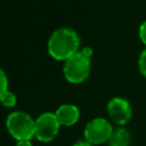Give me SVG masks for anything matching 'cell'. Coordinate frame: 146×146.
I'll return each instance as SVG.
<instances>
[{
  "mask_svg": "<svg viewBox=\"0 0 146 146\" xmlns=\"http://www.w3.org/2000/svg\"><path fill=\"white\" fill-rule=\"evenodd\" d=\"M6 128L9 135L17 141L31 140V138L34 137L35 120L23 111H15L7 116Z\"/></svg>",
  "mask_w": 146,
  "mask_h": 146,
  "instance_id": "cell-2",
  "label": "cell"
},
{
  "mask_svg": "<svg viewBox=\"0 0 146 146\" xmlns=\"http://www.w3.org/2000/svg\"><path fill=\"white\" fill-rule=\"evenodd\" d=\"M55 115L60 125L71 127L79 121L80 111L73 104H63L56 110Z\"/></svg>",
  "mask_w": 146,
  "mask_h": 146,
  "instance_id": "cell-7",
  "label": "cell"
},
{
  "mask_svg": "<svg viewBox=\"0 0 146 146\" xmlns=\"http://www.w3.org/2000/svg\"><path fill=\"white\" fill-rule=\"evenodd\" d=\"M138 68L139 72L141 73V75H144L146 78V48L141 51L139 59H138Z\"/></svg>",
  "mask_w": 146,
  "mask_h": 146,
  "instance_id": "cell-10",
  "label": "cell"
},
{
  "mask_svg": "<svg viewBox=\"0 0 146 146\" xmlns=\"http://www.w3.org/2000/svg\"><path fill=\"white\" fill-rule=\"evenodd\" d=\"M112 132H113V127L106 119L96 117L87 123L83 135H84V140L95 146L108 141Z\"/></svg>",
  "mask_w": 146,
  "mask_h": 146,
  "instance_id": "cell-5",
  "label": "cell"
},
{
  "mask_svg": "<svg viewBox=\"0 0 146 146\" xmlns=\"http://www.w3.org/2000/svg\"><path fill=\"white\" fill-rule=\"evenodd\" d=\"M7 90H8V78L5 71L0 67V97Z\"/></svg>",
  "mask_w": 146,
  "mask_h": 146,
  "instance_id": "cell-11",
  "label": "cell"
},
{
  "mask_svg": "<svg viewBox=\"0 0 146 146\" xmlns=\"http://www.w3.org/2000/svg\"><path fill=\"white\" fill-rule=\"evenodd\" d=\"M82 52H83V55H86L87 57H91V55H92V49L91 48H89V47H84L82 50H81Z\"/></svg>",
  "mask_w": 146,
  "mask_h": 146,
  "instance_id": "cell-13",
  "label": "cell"
},
{
  "mask_svg": "<svg viewBox=\"0 0 146 146\" xmlns=\"http://www.w3.org/2000/svg\"><path fill=\"white\" fill-rule=\"evenodd\" d=\"M90 58L83 55L82 51H78L64 62L63 73L68 82L78 84L87 80L90 74Z\"/></svg>",
  "mask_w": 146,
  "mask_h": 146,
  "instance_id": "cell-3",
  "label": "cell"
},
{
  "mask_svg": "<svg viewBox=\"0 0 146 146\" xmlns=\"http://www.w3.org/2000/svg\"><path fill=\"white\" fill-rule=\"evenodd\" d=\"M15 146H33V145L30 140H19V141L16 143Z\"/></svg>",
  "mask_w": 146,
  "mask_h": 146,
  "instance_id": "cell-14",
  "label": "cell"
},
{
  "mask_svg": "<svg viewBox=\"0 0 146 146\" xmlns=\"http://www.w3.org/2000/svg\"><path fill=\"white\" fill-rule=\"evenodd\" d=\"M80 38L68 27H62L51 33L48 40V52L56 60H66L79 51Z\"/></svg>",
  "mask_w": 146,
  "mask_h": 146,
  "instance_id": "cell-1",
  "label": "cell"
},
{
  "mask_svg": "<svg viewBox=\"0 0 146 146\" xmlns=\"http://www.w3.org/2000/svg\"><path fill=\"white\" fill-rule=\"evenodd\" d=\"M108 143H110V146H129L130 133L123 127L113 129V132L110 137Z\"/></svg>",
  "mask_w": 146,
  "mask_h": 146,
  "instance_id": "cell-8",
  "label": "cell"
},
{
  "mask_svg": "<svg viewBox=\"0 0 146 146\" xmlns=\"http://www.w3.org/2000/svg\"><path fill=\"white\" fill-rule=\"evenodd\" d=\"M72 146H94L92 144H90V143H88V141H86V140H80V141H78V143H75V144H73Z\"/></svg>",
  "mask_w": 146,
  "mask_h": 146,
  "instance_id": "cell-15",
  "label": "cell"
},
{
  "mask_svg": "<svg viewBox=\"0 0 146 146\" xmlns=\"http://www.w3.org/2000/svg\"><path fill=\"white\" fill-rule=\"evenodd\" d=\"M0 103L5 106V107H8V108H11L16 105L17 103V98L15 96V94L10 90H7L2 94V96L0 97Z\"/></svg>",
  "mask_w": 146,
  "mask_h": 146,
  "instance_id": "cell-9",
  "label": "cell"
},
{
  "mask_svg": "<svg viewBox=\"0 0 146 146\" xmlns=\"http://www.w3.org/2000/svg\"><path fill=\"white\" fill-rule=\"evenodd\" d=\"M60 127L55 113L44 112L35 120L34 137L41 143H49L57 136Z\"/></svg>",
  "mask_w": 146,
  "mask_h": 146,
  "instance_id": "cell-4",
  "label": "cell"
},
{
  "mask_svg": "<svg viewBox=\"0 0 146 146\" xmlns=\"http://www.w3.org/2000/svg\"><path fill=\"white\" fill-rule=\"evenodd\" d=\"M107 113L110 119L119 124L124 125L132 116V108L130 103L122 97H114L107 103Z\"/></svg>",
  "mask_w": 146,
  "mask_h": 146,
  "instance_id": "cell-6",
  "label": "cell"
},
{
  "mask_svg": "<svg viewBox=\"0 0 146 146\" xmlns=\"http://www.w3.org/2000/svg\"><path fill=\"white\" fill-rule=\"evenodd\" d=\"M139 38L141 42L146 46V21H144L141 25L139 26Z\"/></svg>",
  "mask_w": 146,
  "mask_h": 146,
  "instance_id": "cell-12",
  "label": "cell"
}]
</instances>
